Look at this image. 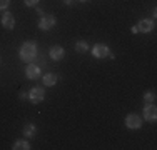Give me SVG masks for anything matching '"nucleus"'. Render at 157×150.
Here are the masks:
<instances>
[{"label":"nucleus","mask_w":157,"mask_h":150,"mask_svg":"<svg viewBox=\"0 0 157 150\" xmlns=\"http://www.w3.org/2000/svg\"><path fill=\"white\" fill-rule=\"evenodd\" d=\"M18 57L24 62H32L33 58L37 57V45L33 42H24L18 48Z\"/></svg>","instance_id":"1"},{"label":"nucleus","mask_w":157,"mask_h":150,"mask_svg":"<svg viewBox=\"0 0 157 150\" xmlns=\"http://www.w3.org/2000/svg\"><path fill=\"white\" fill-rule=\"evenodd\" d=\"M44 99H45V90L42 87H32L29 90V100L32 103H40L44 102Z\"/></svg>","instance_id":"2"},{"label":"nucleus","mask_w":157,"mask_h":150,"mask_svg":"<svg viewBox=\"0 0 157 150\" xmlns=\"http://www.w3.org/2000/svg\"><path fill=\"white\" fill-rule=\"evenodd\" d=\"M55 24H57V18L54 17V15H42L39 20V28L44 30V32H47V30L54 28Z\"/></svg>","instance_id":"3"},{"label":"nucleus","mask_w":157,"mask_h":150,"mask_svg":"<svg viewBox=\"0 0 157 150\" xmlns=\"http://www.w3.org/2000/svg\"><path fill=\"white\" fill-rule=\"evenodd\" d=\"M125 127L130 130H136L142 127V117H139L137 114H129L125 117Z\"/></svg>","instance_id":"4"},{"label":"nucleus","mask_w":157,"mask_h":150,"mask_svg":"<svg viewBox=\"0 0 157 150\" xmlns=\"http://www.w3.org/2000/svg\"><path fill=\"white\" fill-rule=\"evenodd\" d=\"M109 54H110V48L105 43H95L94 48H92V55L95 58H105L109 57Z\"/></svg>","instance_id":"5"},{"label":"nucleus","mask_w":157,"mask_h":150,"mask_svg":"<svg viewBox=\"0 0 157 150\" xmlns=\"http://www.w3.org/2000/svg\"><path fill=\"white\" fill-rule=\"evenodd\" d=\"M40 70H42L40 65H37V63H33V62H29L27 67H25V77L30 78V80H35L40 75Z\"/></svg>","instance_id":"6"},{"label":"nucleus","mask_w":157,"mask_h":150,"mask_svg":"<svg viewBox=\"0 0 157 150\" xmlns=\"http://www.w3.org/2000/svg\"><path fill=\"white\" fill-rule=\"evenodd\" d=\"M155 27V24H154V20L152 18H142V20H139V24H137V30L142 33H149V32H152Z\"/></svg>","instance_id":"7"},{"label":"nucleus","mask_w":157,"mask_h":150,"mask_svg":"<svg viewBox=\"0 0 157 150\" xmlns=\"http://www.w3.org/2000/svg\"><path fill=\"white\" fill-rule=\"evenodd\" d=\"M144 118L149 120V122H155L157 108H155L154 103H145V107H144Z\"/></svg>","instance_id":"8"},{"label":"nucleus","mask_w":157,"mask_h":150,"mask_svg":"<svg viewBox=\"0 0 157 150\" xmlns=\"http://www.w3.org/2000/svg\"><path fill=\"white\" fill-rule=\"evenodd\" d=\"M48 55H50L52 60H62L63 55H65V50H63L62 45H54V47H50V50H48Z\"/></svg>","instance_id":"9"},{"label":"nucleus","mask_w":157,"mask_h":150,"mask_svg":"<svg viewBox=\"0 0 157 150\" xmlns=\"http://www.w3.org/2000/svg\"><path fill=\"white\" fill-rule=\"evenodd\" d=\"M2 27H5L7 30L15 28V17H13L10 12H5L2 15Z\"/></svg>","instance_id":"10"},{"label":"nucleus","mask_w":157,"mask_h":150,"mask_svg":"<svg viewBox=\"0 0 157 150\" xmlns=\"http://www.w3.org/2000/svg\"><path fill=\"white\" fill-rule=\"evenodd\" d=\"M42 82L45 87H54L55 84H57V75L55 73H45L42 77Z\"/></svg>","instance_id":"11"},{"label":"nucleus","mask_w":157,"mask_h":150,"mask_svg":"<svg viewBox=\"0 0 157 150\" xmlns=\"http://www.w3.org/2000/svg\"><path fill=\"white\" fill-rule=\"evenodd\" d=\"M13 150H29L30 148V144L27 140H15L13 142Z\"/></svg>","instance_id":"12"},{"label":"nucleus","mask_w":157,"mask_h":150,"mask_svg":"<svg viewBox=\"0 0 157 150\" xmlns=\"http://www.w3.org/2000/svg\"><path fill=\"white\" fill-rule=\"evenodd\" d=\"M87 50H89V43L85 40H78L75 43V52H78V54H85Z\"/></svg>","instance_id":"13"},{"label":"nucleus","mask_w":157,"mask_h":150,"mask_svg":"<svg viewBox=\"0 0 157 150\" xmlns=\"http://www.w3.org/2000/svg\"><path fill=\"white\" fill-rule=\"evenodd\" d=\"M35 125H33V123H27V125L24 127V135L25 137H33V135H35Z\"/></svg>","instance_id":"14"},{"label":"nucleus","mask_w":157,"mask_h":150,"mask_svg":"<svg viewBox=\"0 0 157 150\" xmlns=\"http://www.w3.org/2000/svg\"><path fill=\"white\" fill-rule=\"evenodd\" d=\"M144 100H145V103H154V100H155V93L152 92V90L145 92V93H144Z\"/></svg>","instance_id":"15"},{"label":"nucleus","mask_w":157,"mask_h":150,"mask_svg":"<svg viewBox=\"0 0 157 150\" xmlns=\"http://www.w3.org/2000/svg\"><path fill=\"white\" fill-rule=\"evenodd\" d=\"M10 5V0H0V10H7Z\"/></svg>","instance_id":"16"},{"label":"nucleus","mask_w":157,"mask_h":150,"mask_svg":"<svg viewBox=\"0 0 157 150\" xmlns=\"http://www.w3.org/2000/svg\"><path fill=\"white\" fill-rule=\"evenodd\" d=\"M39 2H40V0H24V3H25L27 7H35Z\"/></svg>","instance_id":"17"},{"label":"nucleus","mask_w":157,"mask_h":150,"mask_svg":"<svg viewBox=\"0 0 157 150\" xmlns=\"http://www.w3.org/2000/svg\"><path fill=\"white\" fill-rule=\"evenodd\" d=\"M130 32H132V33H137V32H139V30H137V25H132V27H130Z\"/></svg>","instance_id":"18"},{"label":"nucleus","mask_w":157,"mask_h":150,"mask_svg":"<svg viewBox=\"0 0 157 150\" xmlns=\"http://www.w3.org/2000/svg\"><path fill=\"white\" fill-rule=\"evenodd\" d=\"M72 2H74V0H63V3H65V5H72Z\"/></svg>","instance_id":"19"},{"label":"nucleus","mask_w":157,"mask_h":150,"mask_svg":"<svg viewBox=\"0 0 157 150\" xmlns=\"http://www.w3.org/2000/svg\"><path fill=\"white\" fill-rule=\"evenodd\" d=\"M78 2H87V0H78Z\"/></svg>","instance_id":"20"}]
</instances>
